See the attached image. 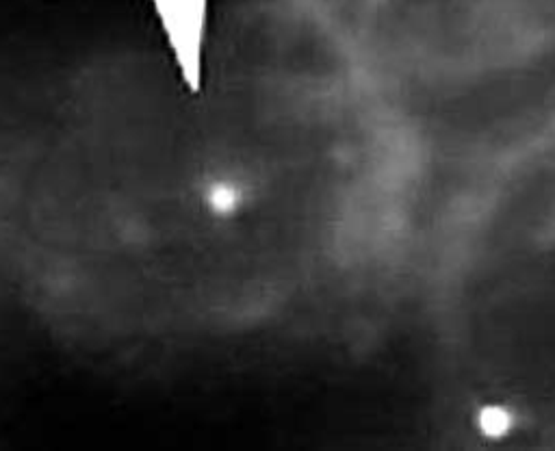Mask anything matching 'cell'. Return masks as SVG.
Returning a JSON list of instances; mask_svg holds the SVG:
<instances>
[{"mask_svg": "<svg viewBox=\"0 0 555 451\" xmlns=\"http://www.w3.org/2000/svg\"><path fill=\"white\" fill-rule=\"evenodd\" d=\"M477 425L486 436H506L512 428V415L501 406H486L477 415Z\"/></svg>", "mask_w": 555, "mask_h": 451, "instance_id": "obj_1", "label": "cell"}]
</instances>
